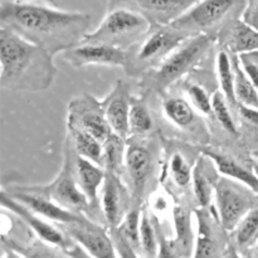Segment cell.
<instances>
[{
    "label": "cell",
    "instance_id": "6da1fadb",
    "mask_svg": "<svg viewBox=\"0 0 258 258\" xmlns=\"http://www.w3.org/2000/svg\"><path fill=\"white\" fill-rule=\"evenodd\" d=\"M0 27H5L53 55L81 44L90 33L91 15L30 0H4Z\"/></svg>",
    "mask_w": 258,
    "mask_h": 258
},
{
    "label": "cell",
    "instance_id": "7a4b0ae2",
    "mask_svg": "<svg viewBox=\"0 0 258 258\" xmlns=\"http://www.w3.org/2000/svg\"><path fill=\"white\" fill-rule=\"evenodd\" d=\"M54 55L0 27V87L8 92H43L57 76Z\"/></svg>",
    "mask_w": 258,
    "mask_h": 258
},
{
    "label": "cell",
    "instance_id": "3957f363",
    "mask_svg": "<svg viewBox=\"0 0 258 258\" xmlns=\"http://www.w3.org/2000/svg\"><path fill=\"white\" fill-rule=\"evenodd\" d=\"M217 45V40L208 35H196L184 40L156 68L140 78L139 87L144 96H163L181 78L196 72Z\"/></svg>",
    "mask_w": 258,
    "mask_h": 258
},
{
    "label": "cell",
    "instance_id": "277c9868",
    "mask_svg": "<svg viewBox=\"0 0 258 258\" xmlns=\"http://www.w3.org/2000/svg\"><path fill=\"white\" fill-rule=\"evenodd\" d=\"M164 143L156 135L130 136L126 140L122 178L130 188L134 206H145L155 190L154 183L161 173Z\"/></svg>",
    "mask_w": 258,
    "mask_h": 258
},
{
    "label": "cell",
    "instance_id": "5b68a950",
    "mask_svg": "<svg viewBox=\"0 0 258 258\" xmlns=\"http://www.w3.org/2000/svg\"><path fill=\"white\" fill-rule=\"evenodd\" d=\"M13 185L29 193L47 197L62 206L63 208L78 214H85L95 222L102 219V216L93 208L87 197L78 186L72 168V146L67 136L63 144L62 166L52 181L47 184H33V185H20V184H13Z\"/></svg>",
    "mask_w": 258,
    "mask_h": 258
},
{
    "label": "cell",
    "instance_id": "8992f818",
    "mask_svg": "<svg viewBox=\"0 0 258 258\" xmlns=\"http://www.w3.org/2000/svg\"><path fill=\"white\" fill-rule=\"evenodd\" d=\"M248 0H198L171 23L186 37L208 35L217 40L226 25L242 18Z\"/></svg>",
    "mask_w": 258,
    "mask_h": 258
},
{
    "label": "cell",
    "instance_id": "52a82bcc",
    "mask_svg": "<svg viewBox=\"0 0 258 258\" xmlns=\"http://www.w3.org/2000/svg\"><path fill=\"white\" fill-rule=\"evenodd\" d=\"M188 38L171 24L153 25L148 34L127 50V62L123 71L128 77L141 78L158 67Z\"/></svg>",
    "mask_w": 258,
    "mask_h": 258
},
{
    "label": "cell",
    "instance_id": "ba28073f",
    "mask_svg": "<svg viewBox=\"0 0 258 258\" xmlns=\"http://www.w3.org/2000/svg\"><path fill=\"white\" fill-rule=\"evenodd\" d=\"M153 25L144 17L128 9L108 10L93 32L86 34L81 43H96L128 50L138 44Z\"/></svg>",
    "mask_w": 258,
    "mask_h": 258
},
{
    "label": "cell",
    "instance_id": "9c48e42d",
    "mask_svg": "<svg viewBox=\"0 0 258 258\" xmlns=\"http://www.w3.org/2000/svg\"><path fill=\"white\" fill-rule=\"evenodd\" d=\"M185 143L168 141L164 144V156L159 179L174 199L189 201L191 198L193 169L202 150H196ZM193 199V198H191Z\"/></svg>",
    "mask_w": 258,
    "mask_h": 258
},
{
    "label": "cell",
    "instance_id": "30bf717a",
    "mask_svg": "<svg viewBox=\"0 0 258 258\" xmlns=\"http://www.w3.org/2000/svg\"><path fill=\"white\" fill-rule=\"evenodd\" d=\"M258 204V194L233 179L222 176L214 189L213 207L222 227L231 233L241 219Z\"/></svg>",
    "mask_w": 258,
    "mask_h": 258
},
{
    "label": "cell",
    "instance_id": "8fae6325",
    "mask_svg": "<svg viewBox=\"0 0 258 258\" xmlns=\"http://www.w3.org/2000/svg\"><path fill=\"white\" fill-rule=\"evenodd\" d=\"M161 115L169 125L186 138L190 143L201 146L209 145L212 134L204 116H202L184 96H160Z\"/></svg>",
    "mask_w": 258,
    "mask_h": 258
},
{
    "label": "cell",
    "instance_id": "7c38bea8",
    "mask_svg": "<svg viewBox=\"0 0 258 258\" xmlns=\"http://www.w3.org/2000/svg\"><path fill=\"white\" fill-rule=\"evenodd\" d=\"M67 127H77L105 143L112 134L102 103L90 93L73 97L67 107Z\"/></svg>",
    "mask_w": 258,
    "mask_h": 258
},
{
    "label": "cell",
    "instance_id": "4fadbf2b",
    "mask_svg": "<svg viewBox=\"0 0 258 258\" xmlns=\"http://www.w3.org/2000/svg\"><path fill=\"white\" fill-rule=\"evenodd\" d=\"M0 204H2L3 209H7L10 213L14 214L18 219H20V222H23L40 241L60 248L62 251H66L75 243L59 226L38 216L37 213L19 203L17 199L10 197L3 189L2 196H0Z\"/></svg>",
    "mask_w": 258,
    "mask_h": 258
},
{
    "label": "cell",
    "instance_id": "5bb4252c",
    "mask_svg": "<svg viewBox=\"0 0 258 258\" xmlns=\"http://www.w3.org/2000/svg\"><path fill=\"white\" fill-rule=\"evenodd\" d=\"M75 243L80 244L93 258H120L110 229L98 222L85 218L76 223L59 226Z\"/></svg>",
    "mask_w": 258,
    "mask_h": 258
},
{
    "label": "cell",
    "instance_id": "9a60e30c",
    "mask_svg": "<svg viewBox=\"0 0 258 258\" xmlns=\"http://www.w3.org/2000/svg\"><path fill=\"white\" fill-rule=\"evenodd\" d=\"M106 171L100 193V207L103 223L108 229L117 228L127 212L133 208V196L122 175Z\"/></svg>",
    "mask_w": 258,
    "mask_h": 258
},
{
    "label": "cell",
    "instance_id": "2e32d148",
    "mask_svg": "<svg viewBox=\"0 0 258 258\" xmlns=\"http://www.w3.org/2000/svg\"><path fill=\"white\" fill-rule=\"evenodd\" d=\"M198 0H107L108 10L122 8L145 18L151 25L171 24Z\"/></svg>",
    "mask_w": 258,
    "mask_h": 258
},
{
    "label": "cell",
    "instance_id": "e0dca14e",
    "mask_svg": "<svg viewBox=\"0 0 258 258\" xmlns=\"http://www.w3.org/2000/svg\"><path fill=\"white\" fill-rule=\"evenodd\" d=\"M197 237L191 258H218L227 246L223 244L224 234L228 233L222 227L214 207L196 208Z\"/></svg>",
    "mask_w": 258,
    "mask_h": 258
},
{
    "label": "cell",
    "instance_id": "ac0fdd59",
    "mask_svg": "<svg viewBox=\"0 0 258 258\" xmlns=\"http://www.w3.org/2000/svg\"><path fill=\"white\" fill-rule=\"evenodd\" d=\"M128 52L121 48L96 43H81L63 53V59L73 68L102 66V67H125Z\"/></svg>",
    "mask_w": 258,
    "mask_h": 258
},
{
    "label": "cell",
    "instance_id": "d6986e66",
    "mask_svg": "<svg viewBox=\"0 0 258 258\" xmlns=\"http://www.w3.org/2000/svg\"><path fill=\"white\" fill-rule=\"evenodd\" d=\"M134 96L131 95L130 85L125 80H117L105 96L102 103L103 112L113 134L127 140L130 136L128 117Z\"/></svg>",
    "mask_w": 258,
    "mask_h": 258
},
{
    "label": "cell",
    "instance_id": "ffe728a7",
    "mask_svg": "<svg viewBox=\"0 0 258 258\" xmlns=\"http://www.w3.org/2000/svg\"><path fill=\"white\" fill-rule=\"evenodd\" d=\"M3 190L7 191L10 197L17 199L19 203H22L28 209L37 213L38 216L53 222L57 226L76 223V222H81L87 218V216H85V214H78L63 208L62 206H59V204H57L52 199L47 198V197L22 190V189H18L14 185H9L8 188L4 186Z\"/></svg>",
    "mask_w": 258,
    "mask_h": 258
},
{
    "label": "cell",
    "instance_id": "44dd1931",
    "mask_svg": "<svg viewBox=\"0 0 258 258\" xmlns=\"http://www.w3.org/2000/svg\"><path fill=\"white\" fill-rule=\"evenodd\" d=\"M171 219H173L174 237L173 243L181 258L193 257L194 246H196L197 229L194 231V209L190 202L183 199H174Z\"/></svg>",
    "mask_w": 258,
    "mask_h": 258
},
{
    "label": "cell",
    "instance_id": "7402d4cb",
    "mask_svg": "<svg viewBox=\"0 0 258 258\" xmlns=\"http://www.w3.org/2000/svg\"><path fill=\"white\" fill-rule=\"evenodd\" d=\"M221 178L211 158L201 153L196 161L191 179V198L196 208H211L214 201V189Z\"/></svg>",
    "mask_w": 258,
    "mask_h": 258
},
{
    "label": "cell",
    "instance_id": "603a6c76",
    "mask_svg": "<svg viewBox=\"0 0 258 258\" xmlns=\"http://www.w3.org/2000/svg\"><path fill=\"white\" fill-rule=\"evenodd\" d=\"M72 146V145H71ZM72 168L78 186L85 193L93 208L101 213L100 193L105 181L106 171L98 164L77 155L72 148ZM103 221V218H102Z\"/></svg>",
    "mask_w": 258,
    "mask_h": 258
},
{
    "label": "cell",
    "instance_id": "cb8c5ba5",
    "mask_svg": "<svg viewBox=\"0 0 258 258\" xmlns=\"http://www.w3.org/2000/svg\"><path fill=\"white\" fill-rule=\"evenodd\" d=\"M201 150L208 158H211L222 176L239 181L258 194V174L254 170L253 163L251 166L246 165L231 154L219 150L214 146H201Z\"/></svg>",
    "mask_w": 258,
    "mask_h": 258
},
{
    "label": "cell",
    "instance_id": "d4e9b609",
    "mask_svg": "<svg viewBox=\"0 0 258 258\" xmlns=\"http://www.w3.org/2000/svg\"><path fill=\"white\" fill-rule=\"evenodd\" d=\"M217 44L236 55L258 50V30L242 18H237L222 29L217 37Z\"/></svg>",
    "mask_w": 258,
    "mask_h": 258
},
{
    "label": "cell",
    "instance_id": "484cf974",
    "mask_svg": "<svg viewBox=\"0 0 258 258\" xmlns=\"http://www.w3.org/2000/svg\"><path fill=\"white\" fill-rule=\"evenodd\" d=\"M216 80L218 90L223 93L232 107L236 108L238 102L234 92L233 54L223 48H219L216 55Z\"/></svg>",
    "mask_w": 258,
    "mask_h": 258
},
{
    "label": "cell",
    "instance_id": "4316f807",
    "mask_svg": "<svg viewBox=\"0 0 258 258\" xmlns=\"http://www.w3.org/2000/svg\"><path fill=\"white\" fill-rule=\"evenodd\" d=\"M67 138L77 155L102 166V141L77 127H67Z\"/></svg>",
    "mask_w": 258,
    "mask_h": 258
},
{
    "label": "cell",
    "instance_id": "83f0119b",
    "mask_svg": "<svg viewBox=\"0 0 258 258\" xmlns=\"http://www.w3.org/2000/svg\"><path fill=\"white\" fill-rule=\"evenodd\" d=\"M154 128H155V122H154L150 107L145 100V96L134 97L133 103H131L130 117H128L130 136L144 138V136L154 135Z\"/></svg>",
    "mask_w": 258,
    "mask_h": 258
},
{
    "label": "cell",
    "instance_id": "f1b7e54d",
    "mask_svg": "<svg viewBox=\"0 0 258 258\" xmlns=\"http://www.w3.org/2000/svg\"><path fill=\"white\" fill-rule=\"evenodd\" d=\"M183 96L191 103L194 108L206 118L212 117L213 108V93L209 92L207 86L199 81L191 80L190 76L181 82Z\"/></svg>",
    "mask_w": 258,
    "mask_h": 258
},
{
    "label": "cell",
    "instance_id": "f546056e",
    "mask_svg": "<svg viewBox=\"0 0 258 258\" xmlns=\"http://www.w3.org/2000/svg\"><path fill=\"white\" fill-rule=\"evenodd\" d=\"M233 246L238 251L252 248L258 241V204L241 219L231 232Z\"/></svg>",
    "mask_w": 258,
    "mask_h": 258
},
{
    "label": "cell",
    "instance_id": "4dcf8cb0",
    "mask_svg": "<svg viewBox=\"0 0 258 258\" xmlns=\"http://www.w3.org/2000/svg\"><path fill=\"white\" fill-rule=\"evenodd\" d=\"M232 105L227 101L223 93L216 90L213 93V108H212V118L218 123L219 127L231 138L238 139L239 133L238 123L232 111Z\"/></svg>",
    "mask_w": 258,
    "mask_h": 258
},
{
    "label": "cell",
    "instance_id": "1f68e13d",
    "mask_svg": "<svg viewBox=\"0 0 258 258\" xmlns=\"http://www.w3.org/2000/svg\"><path fill=\"white\" fill-rule=\"evenodd\" d=\"M126 154V139L111 134L107 140L103 143L102 168L107 171L120 174L123 173Z\"/></svg>",
    "mask_w": 258,
    "mask_h": 258
},
{
    "label": "cell",
    "instance_id": "d6a6232c",
    "mask_svg": "<svg viewBox=\"0 0 258 258\" xmlns=\"http://www.w3.org/2000/svg\"><path fill=\"white\" fill-rule=\"evenodd\" d=\"M234 92L238 105L258 108V91L239 63L238 55L233 54Z\"/></svg>",
    "mask_w": 258,
    "mask_h": 258
},
{
    "label": "cell",
    "instance_id": "836d02e7",
    "mask_svg": "<svg viewBox=\"0 0 258 258\" xmlns=\"http://www.w3.org/2000/svg\"><path fill=\"white\" fill-rule=\"evenodd\" d=\"M3 246L17 249L27 258H70L64 251L54 246H50L40 239L33 241L29 244H22L12 238L3 237Z\"/></svg>",
    "mask_w": 258,
    "mask_h": 258
},
{
    "label": "cell",
    "instance_id": "e575fe53",
    "mask_svg": "<svg viewBox=\"0 0 258 258\" xmlns=\"http://www.w3.org/2000/svg\"><path fill=\"white\" fill-rule=\"evenodd\" d=\"M140 254L144 258H158V234L153 214L146 206L143 207L141 213Z\"/></svg>",
    "mask_w": 258,
    "mask_h": 258
},
{
    "label": "cell",
    "instance_id": "d590c367",
    "mask_svg": "<svg viewBox=\"0 0 258 258\" xmlns=\"http://www.w3.org/2000/svg\"><path fill=\"white\" fill-rule=\"evenodd\" d=\"M144 206H133L117 227V231L134 249L140 253V226Z\"/></svg>",
    "mask_w": 258,
    "mask_h": 258
},
{
    "label": "cell",
    "instance_id": "8d00e7d4",
    "mask_svg": "<svg viewBox=\"0 0 258 258\" xmlns=\"http://www.w3.org/2000/svg\"><path fill=\"white\" fill-rule=\"evenodd\" d=\"M171 199H174V197L165 188L155 189L148 198L149 211L158 218L165 214L171 216L174 203H175V201H171Z\"/></svg>",
    "mask_w": 258,
    "mask_h": 258
},
{
    "label": "cell",
    "instance_id": "74e56055",
    "mask_svg": "<svg viewBox=\"0 0 258 258\" xmlns=\"http://www.w3.org/2000/svg\"><path fill=\"white\" fill-rule=\"evenodd\" d=\"M153 219L156 228V234H158V258H181L174 246L173 239L166 237L163 226H161L160 218L153 214Z\"/></svg>",
    "mask_w": 258,
    "mask_h": 258
},
{
    "label": "cell",
    "instance_id": "f35d334b",
    "mask_svg": "<svg viewBox=\"0 0 258 258\" xmlns=\"http://www.w3.org/2000/svg\"><path fill=\"white\" fill-rule=\"evenodd\" d=\"M238 59L244 72L247 73L249 80L252 81V83L258 91V50L239 54Z\"/></svg>",
    "mask_w": 258,
    "mask_h": 258
},
{
    "label": "cell",
    "instance_id": "ab89813d",
    "mask_svg": "<svg viewBox=\"0 0 258 258\" xmlns=\"http://www.w3.org/2000/svg\"><path fill=\"white\" fill-rule=\"evenodd\" d=\"M111 237H112L113 242H115L116 249H117L118 257L120 258H144L139 253L136 249H134L130 244L126 242V239L121 236L120 232L116 228L110 229Z\"/></svg>",
    "mask_w": 258,
    "mask_h": 258
},
{
    "label": "cell",
    "instance_id": "60d3db41",
    "mask_svg": "<svg viewBox=\"0 0 258 258\" xmlns=\"http://www.w3.org/2000/svg\"><path fill=\"white\" fill-rule=\"evenodd\" d=\"M242 19L252 28L258 30V0H248L243 14H242Z\"/></svg>",
    "mask_w": 258,
    "mask_h": 258
},
{
    "label": "cell",
    "instance_id": "b9f144b4",
    "mask_svg": "<svg viewBox=\"0 0 258 258\" xmlns=\"http://www.w3.org/2000/svg\"><path fill=\"white\" fill-rule=\"evenodd\" d=\"M66 254L70 258H93L90 253L85 251L80 244L73 243L68 249H66Z\"/></svg>",
    "mask_w": 258,
    "mask_h": 258
},
{
    "label": "cell",
    "instance_id": "7bdbcfd3",
    "mask_svg": "<svg viewBox=\"0 0 258 258\" xmlns=\"http://www.w3.org/2000/svg\"><path fill=\"white\" fill-rule=\"evenodd\" d=\"M223 258H244L241 254V252L233 246V244H227V247L224 248L223 253H222Z\"/></svg>",
    "mask_w": 258,
    "mask_h": 258
},
{
    "label": "cell",
    "instance_id": "ee69618b",
    "mask_svg": "<svg viewBox=\"0 0 258 258\" xmlns=\"http://www.w3.org/2000/svg\"><path fill=\"white\" fill-rule=\"evenodd\" d=\"M2 258H27L23 253L18 252L17 249L10 248V247L3 246V256Z\"/></svg>",
    "mask_w": 258,
    "mask_h": 258
},
{
    "label": "cell",
    "instance_id": "f6af8a7d",
    "mask_svg": "<svg viewBox=\"0 0 258 258\" xmlns=\"http://www.w3.org/2000/svg\"><path fill=\"white\" fill-rule=\"evenodd\" d=\"M39 2L45 3V4L48 5H53V7H57V2H55V0H39Z\"/></svg>",
    "mask_w": 258,
    "mask_h": 258
},
{
    "label": "cell",
    "instance_id": "bcb514c9",
    "mask_svg": "<svg viewBox=\"0 0 258 258\" xmlns=\"http://www.w3.org/2000/svg\"><path fill=\"white\" fill-rule=\"evenodd\" d=\"M251 156L253 158L254 161H258V149H254V150L251 151Z\"/></svg>",
    "mask_w": 258,
    "mask_h": 258
},
{
    "label": "cell",
    "instance_id": "7dc6e473",
    "mask_svg": "<svg viewBox=\"0 0 258 258\" xmlns=\"http://www.w3.org/2000/svg\"><path fill=\"white\" fill-rule=\"evenodd\" d=\"M253 252H254V254H256V257L258 258V241L256 242V244L253 246Z\"/></svg>",
    "mask_w": 258,
    "mask_h": 258
},
{
    "label": "cell",
    "instance_id": "c3c4849f",
    "mask_svg": "<svg viewBox=\"0 0 258 258\" xmlns=\"http://www.w3.org/2000/svg\"><path fill=\"white\" fill-rule=\"evenodd\" d=\"M252 163H253V168H254V170H256V173L258 174V161L252 160Z\"/></svg>",
    "mask_w": 258,
    "mask_h": 258
},
{
    "label": "cell",
    "instance_id": "681fc988",
    "mask_svg": "<svg viewBox=\"0 0 258 258\" xmlns=\"http://www.w3.org/2000/svg\"><path fill=\"white\" fill-rule=\"evenodd\" d=\"M218 258H223V257H222V256H219V257H218Z\"/></svg>",
    "mask_w": 258,
    "mask_h": 258
}]
</instances>
